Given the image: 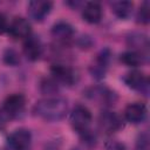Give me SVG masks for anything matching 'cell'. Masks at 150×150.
I'll return each mask as SVG.
<instances>
[{"label": "cell", "instance_id": "obj_6", "mask_svg": "<svg viewBox=\"0 0 150 150\" xmlns=\"http://www.w3.org/2000/svg\"><path fill=\"white\" fill-rule=\"evenodd\" d=\"M124 83L132 90H136L141 94H144L146 95L148 91H149V80L148 77L138 71V70H134V71H130L125 76H124Z\"/></svg>", "mask_w": 150, "mask_h": 150}, {"label": "cell", "instance_id": "obj_22", "mask_svg": "<svg viewBox=\"0 0 150 150\" xmlns=\"http://www.w3.org/2000/svg\"><path fill=\"white\" fill-rule=\"evenodd\" d=\"M136 150H150L148 132H143L138 136V138L136 141Z\"/></svg>", "mask_w": 150, "mask_h": 150}, {"label": "cell", "instance_id": "obj_13", "mask_svg": "<svg viewBox=\"0 0 150 150\" xmlns=\"http://www.w3.org/2000/svg\"><path fill=\"white\" fill-rule=\"evenodd\" d=\"M102 6L96 1L87 2L82 9V18L88 23H98L102 19Z\"/></svg>", "mask_w": 150, "mask_h": 150}, {"label": "cell", "instance_id": "obj_10", "mask_svg": "<svg viewBox=\"0 0 150 150\" xmlns=\"http://www.w3.org/2000/svg\"><path fill=\"white\" fill-rule=\"evenodd\" d=\"M26 105V97L22 94H12L4 102V109L9 117L19 116Z\"/></svg>", "mask_w": 150, "mask_h": 150}, {"label": "cell", "instance_id": "obj_15", "mask_svg": "<svg viewBox=\"0 0 150 150\" xmlns=\"http://www.w3.org/2000/svg\"><path fill=\"white\" fill-rule=\"evenodd\" d=\"M109 60H110V53L108 49L102 50L95 61V64H93L90 67V71L93 74V76L95 79H103L109 64Z\"/></svg>", "mask_w": 150, "mask_h": 150}, {"label": "cell", "instance_id": "obj_7", "mask_svg": "<svg viewBox=\"0 0 150 150\" xmlns=\"http://www.w3.org/2000/svg\"><path fill=\"white\" fill-rule=\"evenodd\" d=\"M32 143V134L28 129L19 128L8 137V144L13 150H27Z\"/></svg>", "mask_w": 150, "mask_h": 150}, {"label": "cell", "instance_id": "obj_5", "mask_svg": "<svg viewBox=\"0 0 150 150\" xmlns=\"http://www.w3.org/2000/svg\"><path fill=\"white\" fill-rule=\"evenodd\" d=\"M50 71H52L53 79L56 80L57 83H63L66 86H73L74 83H76L79 77L77 73L73 68L64 64H60V63L53 64L50 68Z\"/></svg>", "mask_w": 150, "mask_h": 150}, {"label": "cell", "instance_id": "obj_17", "mask_svg": "<svg viewBox=\"0 0 150 150\" xmlns=\"http://www.w3.org/2000/svg\"><path fill=\"white\" fill-rule=\"evenodd\" d=\"M112 13L118 19H128L132 12V2L130 1H114L110 4Z\"/></svg>", "mask_w": 150, "mask_h": 150}, {"label": "cell", "instance_id": "obj_24", "mask_svg": "<svg viewBox=\"0 0 150 150\" xmlns=\"http://www.w3.org/2000/svg\"><path fill=\"white\" fill-rule=\"evenodd\" d=\"M8 29H9V23H8L7 16L4 13H0V34L8 32Z\"/></svg>", "mask_w": 150, "mask_h": 150}, {"label": "cell", "instance_id": "obj_12", "mask_svg": "<svg viewBox=\"0 0 150 150\" xmlns=\"http://www.w3.org/2000/svg\"><path fill=\"white\" fill-rule=\"evenodd\" d=\"M23 53H25V56L29 61L39 60L42 54V43H41L40 39L38 36L30 34L23 43Z\"/></svg>", "mask_w": 150, "mask_h": 150}, {"label": "cell", "instance_id": "obj_20", "mask_svg": "<svg viewBox=\"0 0 150 150\" xmlns=\"http://www.w3.org/2000/svg\"><path fill=\"white\" fill-rule=\"evenodd\" d=\"M136 21L141 25H146L150 21V4L149 1H144L141 7L138 8L137 15H136Z\"/></svg>", "mask_w": 150, "mask_h": 150}, {"label": "cell", "instance_id": "obj_9", "mask_svg": "<svg viewBox=\"0 0 150 150\" xmlns=\"http://www.w3.org/2000/svg\"><path fill=\"white\" fill-rule=\"evenodd\" d=\"M8 33L14 39H27L32 33V26L27 19L19 16L9 23Z\"/></svg>", "mask_w": 150, "mask_h": 150}, {"label": "cell", "instance_id": "obj_18", "mask_svg": "<svg viewBox=\"0 0 150 150\" xmlns=\"http://www.w3.org/2000/svg\"><path fill=\"white\" fill-rule=\"evenodd\" d=\"M127 42L130 47L135 48L134 50L139 52V49H145L149 45L148 38L145 34L139 33V32H132L127 36Z\"/></svg>", "mask_w": 150, "mask_h": 150}, {"label": "cell", "instance_id": "obj_14", "mask_svg": "<svg viewBox=\"0 0 150 150\" xmlns=\"http://www.w3.org/2000/svg\"><path fill=\"white\" fill-rule=\"evenodd\" d=\"M52 36L60 42L69 41L74 36V27L67 21H59L52 27Z\"/></svg>", "mask_w": 150, "mask_h": 150}, {"label": "cell", "instance_id": "obj_23", "mask_svg": "<svg viewBox=\"0 0 150 150\" xmlns=\"http://www.w3.org/2000/svg\"><path fill=\"white\" fill-rule=\"evenodd\" d=\"M105 150H127L124 144L120 143L118 141H115V139H111L109 142H107L105 144Z\"/></svg>", "mask_w": 150, "mask_h": 150}, {"label": "cell", "instance_id": "obj_2", "mask_svg": "<svg viewBox=\"0 0 150 150\" xmlns=\"http://www.w3.org/2000/svg\"><path fill=\"white\" fill-rule=\"evenodd\" d=\"M93 116L90 110L82 104H77L70 112V124L75 131L79 134H83L89 130V125L91 123Z\"/></svg>", "mask_w": 150, "mask_h": 150}, {"label": "cell", "instance_id": "obj_1", "mask_svg": "<svg viewBox=\"0 0 150 150\" xmlns=\"http://www.w3.org/2000/svg\"><path fill=\"white\" fill-rule=\"evenodd\" d=\"M67 109L68 103L64 98L59 96H52L39 100L33 107V112L35 116L45 121L56 122L66 116Z\"/></svg>", "mask_w": 150, "mask_h": 150}, {"label": "cell", "instance_id": "obj_11", "mask_svg": "<svg viewBox=\"0 0 150 150\" xmlns=\"http://www.w3.org/2000/svg\"><path fill=\"white\" fill-rule=\"evenodd\" d=\"M145 116H146V107L139 102H134L128 104L124 110L125 120L132 124H138L143 122Z\"/></svg>", "mask_w": 150, "mask_h": 150}, {"label": "cell", "instance_id": "obj_3", "mask_svg": "<svg viewBox=\"0 0 150 150\" xmlns=\"http://www.w3.org/2000/svg\"><path fill=\"white\" fill-rule=\"evenodd\" d=\"M84 95L93 100L96 101L101 104L104 105H112L115 104V102L117 101V95L115 91L110 90L107 87H102V86H96V87H90L84 91Z\"/></svg>", "mask_w": 150, "mask_h": 150}, {"label": "cell", "instance_id": "obj_21", "mask_svg": "<svg viewBox=\"0 0 150 150\" xmlns=\"http://www.w3.org/2000/svg\"><path fill=\"white\" fill-rule=\"evenodd\" d=\"M2 59H4V62L6 64H8V66H16L20 62V55L13 48H7L4 52Z\"/></svg>", "mask_w": 150, "mask_h": 150}, {"label": "cell", "instance_id": "obj_4", "mask_svg": "<svg viewBox=\"0 0 150 150\" xmlns=\"http://www.w3.org/2000/svg\"><path fill=\"white\" fill-rule=\"evenodd\" d=\"M98 125L102 131L112 134L123 128V121L116 112L103 110L98 116Z\"/></svg>", "mask_w": 150, "mask_h": 150}, {"label": "cell", "instance_id": "obj_8", "mask_svg": "<svg viewBox=\"0 0 150 150\" xmlns=\"http://www.w3.org/2000/svg\"><path fill=\"white\" fill-rule=\"evenodd\" d=\"M28 15L35 21H42L52 11L53 2L43 0H33L28 4Z\"/></svg>", "mask_w": 150, "mask_h": 150}, {"label": "cell", "instance_id": "obj_16", "mask_svg": "<svg viewBox=\"0 0 150 150\" xmlns=\"http://www.w3.org/2000/svg\"><path fill=\"white\" fill-rule=\"evenodd\" d=\"M120 61L128 67H138L144 62V56H143L142 52L127 50L121 54Z\"/></svg>", "mask_w": 150, "mask_h": 150}, {"label": "cell", "instance_id": "obj_25", "mask_svg": "<svg viewBox=\"0 0 150 150\" xmlns=\"http://www.w3.org/2000/svg\"><path fill=\"white\" fill-rule=\"evenodd\" d=\"M9 118H11V117H9V115L5 111V109H4V108H1V109H0V128L5 127Z\"/></svg>", "mask_w": 150, "mask_h": 150}, {"label": "cell", "instance_id": "obj_19", "mask_svg": "<svg viewBox=\"0 0 150 150\" xmlns=\"http://www.w3.org/2000/svg\"><path fill=\"white\" fill-rule=\"evenodd\" d=\"M40 91L42 94L47 95V97L54 96L59 91V83H57V81L54 80L53 77L42 79L41 82H40Z\"/></svg>", "mask_w": 150, "mask_h": 150}]
</instances>
